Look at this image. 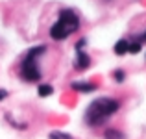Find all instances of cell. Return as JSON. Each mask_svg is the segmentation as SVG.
I'll return each mask as SVG.
<instances>
[{"mask_svg": "<svg viewBox=\"0 0 146 139\" xmlns=\"http://www.w3.org/2000/svg\"><path fill=\"white\" fill-rule=\"evenodd\" d=\"M120 104L118 100L109 98V96H102L96 98L94 102L89 104V108L85 110V122L89 126H98L102 122H106L113 113H117Z\"/></svg>", "mask_w": 146, "mask_h": 139, "instance_id": "cell-1", "label": "cell"}, {"mask_svg": "<svg viewBox=\"0 0 146 139\" xmlns=\"http://www.w3.org/2000/svg\"><path fill=\"white\" fill-rule=\"evenodd\" d=\"M44 50H46V46H44V45L33 46V48L28 50V54H26L24 61H22V65H21V76H22V80L37 82V80L41 78V71H39V67H37L35 59H37V56H41V54L44 52Z\"/></svg>", "mask_w": 146, "mask_h": 139, "instance_id": "cell-2", "label": "cell"}, {"mask_svg": "<svg viewBox=\"0 0 146 139\" xmlns=\"http://www.w3.org/2000/svg\"><path fill=\"white\" fill-rule=\"evenodd\" d=\"M57 22L67 30V33H74L76 30L80 28V19H78V15H76L72 9H61Z\"/></svg>", "mask_w": 146, "mask_h": 139, "instance_id": "cell-3", "label": "cell"}, {"mask_svg": "<svg viewBox=\"0 0 146 139\" xmlns=\"http://www.w3.org/2000/svg\"><path fill=\"white\" fill-rule=\"evenodd\" d=\"M89 65H91V57H89V54H85L83 50H78V56H76L74 67L78 69V71H83V69H87Z\"/></svg>", "mask_w": 146, "mask_h": 139, "instance_id": "cell-4", "label": "cell"}, {"mask_svg": "<svg viewBox=\"0 0 146 139\" xmlns=\"http://www.w3.org/2000/svg\"><path fill=\"white\" fill-rule=\"evenodd\" d=\"M50 37H52L54 41H63L65 37H68V33L59 22H56V24H52V28H50Z\"/></svg>", "mask_w": 146, "mask_h": 139, "instance_id": "cell-5", "label": "cell"}, {"mask_svg": "<svg viewBox=\"0 0 146 139\" xmlns=\"http://www.w3.org/2000/svg\"><path fill=\"white\" fill-rule=\"evenodd\" d=\"M72 89L80 91V93H93L94 89H96V86L91 82H74L72 84Z\"/></svg>", "mask_w": 146, "mask_h": 139, "instance_id": "cell-6", "label": "cell"}, {"mask_svg": "<svg viewBox=\"0 0 146 139\" xmlns=\"http://www.w3.org/2000/svg\"><path fill=\"white\" fill-rule=\"evenodd\" d=\"M128 48H129V41L120 39L117 45H115V54H118V56H124V54H128Z\"/></svg>", "mask_w": 146, "mask_h": 139, "instance_id": "cell-7", "label": "cell"}, {"mask_svg": "<svg viewBox=\"0 0 146 139\" xmlns=\"http://www.w3.org/2000/svg\"><path fill=\"white\" fill-rule=\"evenodd\" d=\"M37 93H39V96H50L54 93V87L50 86V84H41L39 89H37Z\"/></svg>", "mask_w": 146, "mask_h": 139, "instance_id": "cell-8", "label": "cell"}, {"mask_svg": "<svg viewBox=\"0 0 146 139\" xmlns=\"http://www.w3.org/2000/svg\"><path fill=\"white\" fill-rule=\"evenodd\" d=\"M104 136H106V139H122V137H124L118 130H106Z\"/></svg>", "mask_w": 146, "mask_h": 139, "instance_id": "cell-9", "label": "cell"}, {"mask_svg": "<svg viewBox=\"0 0 146 139\" xmlns=\"http://www.w3.org/2000/svg\"><path fill=\"white\" fill-rule=\"evenodd\" d=\"M128 52H129V54H139V52H141V43H139V41H135V43H129Z\"/></svg>", "mask_w": 146, "mask_h": 139, "instance_id": "cell-10", "label": "cell"}, {"mask_svg": "<svg viewBox=\"0 0 146 139\" xmlns=\"http://www.w3.org/2000/svg\"><path fill=\"white\" fill-rule=\"evenodd\" d=\"M113 78H115V80H117V82H118V84H122V82H124V78H126V74H124V71H120V69H117V71H115V72H113Z\"/></svg>", "mask_w": 146, "mask_h": 139, "instance_id": "cell-11", "label": "cell"}, {"mask_svg": "<svg viewBox=\"0 0 146 139\" xmlns=\"http://www.w3.org/2000/svg\"><path fill=\"white\" fill-rule=\"evenodd\" d=\"M50 139H72L68 134H61V132H52L50 134Z\"/></svg>", "mask_w": 146, "mask_h": 139, "instance_id": "cell-12", "label": "cell"}, {"mask_svg": "<svg viewBox=\"0 0 146 139\" xmlns=\"http://www.w3.org/2000/svg\"><path fill=\"white\" fill-rule=\"evenodd\" d=\"M6 96H7V91H4V89H0V100H2V98H6Z\"/></svg>", "mask_w": 146, "mask_h": 139, "instance_id": "cell-13", "label": "cell"}, {"mask_svg": "<svg viewBox=\"0 0 146 139\" xmlns=\"http://www.w3.org/2000/svg\"><path fill=\"white\" fill-rule=\"evenodd\" d=\"M139 43H146V32H144V33H143V35H141V37H139Z\"/></svg>", "mask_w": 146, "mask_h": 139, "instance_id": "cell-14", "label": "cell"}, {"mask_svg": "<svg viewBox=\"0 0 146 139\" xmlns=\"http://www.w3.org/2000/svg\"><path fill=\"white\" fill-rule=\"evenodd\" d=\"M106 2H107V0H106Z\"/></svg>", "mask_w": 146, "mask_h": 139, "instance_id": "cell-15", "label": "cell"}]
</instances>
